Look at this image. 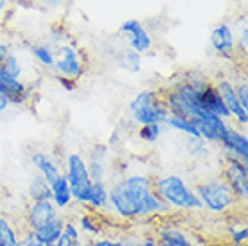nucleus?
Here are the masks:
<instances>
[{"instance_id":"nucleus-1","label":"nucleus","mask_w":248,"mask_h":246,"mask_svg":"<svg viewBox=\"0 0 248 246\" xmlns=\"http://www.w3.org/2000/svg\"><path fill=\"white\" fill-rule=\"evenodd\" d=\"M155 192L162 198V201L178 210H202L203 205L196 196L191 185L176 174H164L155 178Z\"/></svg>"},{"instance_id":"nucleus-2","label":"nucleus","mask_w":248,"mask_h":246,"mask_svg":"<svg viewBox=\"0 0 248 246\" xmlns=\"http://www.w3.org/2000/svg\"><path fill=\"white\" fill-rule=\"evenodd\" d=\"M124 184L131 192V196L135 200V205L139 209L140 217L148 215H158L166 214L171 210V207L162 201V198L155 192V178L149 174H130L124 176Z\"/></svg>"},{"instance_id":"nucleus-3","label":"nucleus","mask_w":248,"mask_h":246,"mask_svg":"<svg viewBox=\"0 0 248 246\" xmlns=\"http://www.w3.org/2000/svg\"><path fill=\"white\" fill-rule=\"evenodd\" d=\"M196 196L203 205V209L216 212V214H225L237 207L239 201L234 196V192L230 191V187L223 182V178H209L192 187Z\"/></svg>"},{"instance_id":"nucleus-4","label":"nucleus","mask_w":248,"mask_h":246,"mask_svg":"<svg viewBox=\"0 0 248 246\" xmlns=\"http://www.w3.org/2000/svg\"><path fill=\"white\" fill-rule=\"evenodd\" d=\"M128 108L131 113V121L139 126L164 124L169 117V110L162 99V93L156 90H142L140 93H137Z\"/></svg>"},{"instance_id":"nucleus-5","label":"nucleus","mask_w":248,"mask_h":246,"mask_svg":"<svg viewBox=\"0 0 248 246\" xmlns=\"http://www.w3.org/2000/svg\"><path fill=\"white\" fill-rule=\"evenodd\" d=\"M70 192H72V201L87 207L90 189H92V180L88 176L87 160L79 153H70L67 156V172H65Z\"/></svg>"},{"instance_id":"nucleus-6","label":"nucleus","mask_w":248,"mask_h":246,"mask_svg":"<svg viewBox=\"0 0 248 246\" xmlns=\"http://www.w3.org/2000/svg\"><path fill=\"white\" fill-rule=\"evenodd\" d=\"M221 178L234 192L239 203H245L248 200V164L239 160L232 154H225Z\"/></svg>"},{"instance_id":"nucleus-7","label":"nucleus","mask_w":248,"mask_h":246,"mask_svg":"<svg viewBox=\"0 0 248 246\" xmlns=\"http://www.w3.org/2000/svg\"><path fill=\"white\" fill-rule=\"evenodd\" d=\"M54 67L52 70L58 74V77H68L72 81H78L85 74V63L81 60L79 52L74 45H60L54 54Z\"/></svg>"},{"instance_id":"nucleus-8","label":"nucleus","mask_w":248,"mask_h":246,"mask_svg":"<svg viewBox=\"0 0 248 246\" xmlns=\"http://www.w3.org/2000/svg\"><path fill=\"white\" fill-rule=\"evenodd\" d=\"M108 200L112 209L115 210V214L121 219H139V209L135 205V200L131 196V192L128 191V187L124 184V178L117 180L115 184L108 189Z\"/></svg>"},{"instance_id":"nucleus-9","label":"nucleus","mask_w":248,"mask_h":246,"mask_svg":"<svg viewBox=\"0 0 248 246\" xmlns=\"http://www.w3.org/2000/svg\"><path fill=\"white\" fill-rule=\"evenodd\" d=\"M121 32L128 36L130 49L133 52H137V54H146L151 49V45H153V40L149 36V32L146 31V27L139 20H126V22H123Z\"/></svg>"},{"instance_id":"nucleus-10","label":"nucleus","mask_w":248,"mask_h":246,"mask_svg":"<svg viewBox=\"0 0 248 246\" xmlns=\"http://www.w3.org/2000/svg\"><path fill=\"white\" fill-rule=\"evenodd\" d=\"M217 92L223 99L225 106H227V110H229L230 117H234L237 121L239 126H247L248 124V110H245L241 105H239V101L236 97V90H234V83L229 79H221L219 83L216 85Z\"/></svg>"},{"instance_id":"nucleus-11","label":"nucleus","mask_w":248,"mask_h":246,"mask_svg":"<svg viewBox=\"0 0 248 246\" xmlns=\"http://www.w3.org/2000/svg\"><path fill=\"white\" fill-rule=\"evenodd\" d=\"M58 214V209L54 207L52 201H32L31 207L25 212V228H31V230H36V228L44 227L49 221H52Z\"/></svg>"},{"instance_id":"nucleus-12","label":"nucleus","mask_w":248,"mask_h":246,"mask_svg":"<svg viewBox=\"0 0 248 246\" xmlns=\"http://www.w3.org/2000/svg\"><path fill=\"white\" fill-rule=\"evenodd\" d=\"M219 144H221V148L229 154H232V156H236V158L248 164V138L239 129L232 128L230 124H227V131H225V135Z\"/></svg>"},{"instance_id":"nucleus-13","label":"nucleus","mask_w":248,"mask_h":246,"mask_svg":"<svg viewBox=\"0 0 248 246\" xmlns=\"http://www.w3.org/2000/svg\"><path fill=\"white\" fill-rule=\"evenodd\" d=\"M211 47L216 50L219 56L230 58L236 50V38L232 32V27L229 24L216 25L211 32Z\"/></svg>"},{"instance_id":"nucleus-14","label":"nucleus","mask_w":248,"mask_h":246,"mask_svg":"<svg viewBox=\"0 0 248 246\" xmlns=\"http://www.w3.org/2000/svg\"><path fill=\"white\" fill-rule=\"evenodd\" d=\"M31 164L34 166L36 172H40L49 184L56 182L63 174L62 169H60V164H58L50 154L44 153V151H34V153L31 154Z\"/></svg>"},{"instance_id":"nucleus-15","label":"nucleus","mask_w":248,"mask_h":246,"mask_svg":"<svg viewBox=\"0 0 248 246\" xmlns=\"http://www.w3.org/2000/svg\"><path fill=\"white\" fill-rule=\"evenodd\" d=\"M50 192H52L50 201L54 203L56 209H68L70 207V203H72V192H70V185H68L65 174H62L56 182L50 184Z\"/></svg>"},{"instance_id":"nucleus-16","label":"nucleus","mask_w":248,"mask_h":246,"mask_svg":"<svg viewBox=\"0 0 248 246\" xmlns=\"http://www.w3.org/2000/svg\"><path fill=\"white\" fill-rule=\"evenodd\" d=\"M155 239L164 241V243H171L176 246H194L189 235L180 230V228L173 227V225H166V227H158L155 230Z\"/></svg>"},{"instance_id":"nucleus-17","label":"nucleus","mask_w":248,"mask_h":246,"mask_svg":"<svg viewBox=\"0 0 248 246\" xmlns=\"http://www.w3.org/2000/svg\"><path fill=\"white\" fill-rule=\"evenodd\" d=\"M63 227H65V219L63 215H56L52 221H49L47 225L40 227L34 230V234L38 235V239L42 241L45 246L47 245H54L63 234Z\"/></svg>"},{"instance_id":"nucleus-18","label":"nucleus","mask_w":248,"mask_h":246,"mask_svg":"<svg viewBox=\"0 0 248 246\" xmlns=\"http://www.w3.org/2000/svg\"><path fill=\"white\" fill-rule=\"evenodd\" d=\"M27 192H29L31 201H50V198H52L50 184L40 174V172H34L31 176Z\"/></svg>"},{"instance_id":"nucleus-19","label":"nucleus","mask_w":248,"mask_h":246,"mask_svg":"<svg viewBox=\"0 0 248 246\" xmlns=\"http://www.w3.org/2000/svg\"><path fill=\"white\" fill-rule=\"evenodd\" d=\"M110 205L108 200V187L105 182H92V189H90V196H88L87 207L92 209L93 212H101Z\"/></svg>"},{"instance_id":"nucleus-20","label":"nucleus","mask_w":248,"mask_h":246,"mask_svg":"<svg viewBox=\"0 0 248 246\" xmlns=\"http://www.w3.org/2000/svg\"><path fill=\"white\" fill-rule=\"evenodd\" d=\"M0 246H20L18 230L4 215H0Z\"/></svg>"},{"instance_id":"nucleus-21","label":"nucleus","mask_w":248,"mask_h":246,"mask_svg":"<svg viewBox=\"0 0 248 246\" xmlns=\"http://www.w3.org/2000/svg\"><path fill=\"white\" fill-rule=\"evenodd\" d=\"M79 227H81V232L92 235V237H99L101 234H105V228H103L99 217L95 215L93 210L92 212H85V214H81Z\"/></svg>"},{"instance_id":"nucleus-22","label":"nucleus","mask_w":248,"mask_h":246,"mask_svg":"<svg viewBox=\"0 0 248 246\" xmlns=\"http://www.w3.org/2000/svg\"><path fill=\"white\" fill-rule=\"evenodd\" d=\"M166 126L171 128L173 131H180L184 135L187 137H200L198 129L194 128V124L189 121V119H184V117H178V115H171L169 113V117L166 119Z\"/></svg>"},{"instance_id":"nucleus-23","label":"nucleus","mask_w":248,"mask_h":246,"mask_svg":"<svg viewBox=\"0 0 248 246\" xmlns=\"http://www.w3.org/2000/svg\"><path fill=\"white\" fill-rule=\"evenodd\" d=\"M117 65L123 68V70H128V72L137 74V72L140 70L142 60H140V54L133 52L131 49H126L117 56Z\"/></svg>"},{"instance_id":"nucleus-24","label":"nucleus","mask_w":248,"mask_h":246,"mask_svg":"<svg viewBox=\"0 0 248 246\" xmlns=\"http://www.w3.org/2000/svg\"><path fill=\"white\" fill-rule=\"evenodd\" d=\"M227 234H229L230 246H245L247 245L248 228H247L245 219L234 223V225H229V227H227Z\"/></svg>"},{"instance_id":"nucleus-25","label":"nucleus","mask_w":248,"mask_h":246,"mask_svg":"<svg viewBox=\"0 0 248 246\" xmlns=\"http://www.w3.org/2000/svg\"><path fill=\"white\" fill-rule=\"evenodd\" d=\"M32 56H34V60H36L42 67H47V68H52L54 67V50L50 49L49 45H32L31 49Z\"/></svg>"},{"instance_id":"nucleus-26","label":"nucleus","mask_w":248,"mask_h":246,"mask_svg":"<svg viewBox=\"0 0 248 246\" xmlns=\"http://www.w3.org/2000/svg\"><path fill=\"white\" fill-rule=\"evenodd\" d=\"M162 137V124H146L139 128V138L148 144H155Z\"/></svg>"},{"instance_id":"nucleus-27","label":"nucleus","mask_w":248,"mask_h":246,"mask_svg":"<svg viewBox=\"0 0 248 246\" xmlns=\"http://www.w3.org/2000/svg\"><path fill=\"white\" fill-rule=\"evenodd\" d=\"M0 65H2V68L6 70L7 76H11L13 79H20V74H22V65H20V60L15 54H9L4 62L0 63Z\"/></svg>"},{"instance_id":"nucleus-28","label":"nucleus","mask_w":248,"mask_h":246,"mask_svg":"<svg viewBox=\"0 0 248 246\" xmlns=\"http://www.w3.org/2000/svg\"><path fill=\"white\" fill-rule=\"evenodd\" d=\"M187 146H189V153L196 158H202L207 154V142L202 137H187Z\"/></svg>"},{"instance_id":"nucleus-29","label":"nucleus","mask_w":248,"mask_h":246,"mask_svg":"<svg viewBox=\"0 0 248 246\" xmlns=\"http://www.w3.org/2000/svg\"><path fill=\"white\" fill-rule=\"evenodd\" d=\"M87 169L88 176L92 182H105V162H95V160H87Z\"/></svg>"},{"instance_id":"nucleus-30","label":"nucleus","mask_w":248,"mask_h":246,"mask_svg":"<svg viewBox=\"0 0 248 246\" xmlns=\"http://www.w3.org/2000/svg\"><path fill=\"white\" fill-rule=\"evenodd\" d=\"M106 156H108V146H105V144H93L88 151V160L105 162Z\"/></svg>"},{"instance_id":"nucleus-31","label":"nucleus","mask_w":248,"mask_h":246,"mask_svg":"<svg viewBox=\"0 0 248 246\" xmlns=\"http://www.w3.org/2000/svg\"><path fill=\"white\" fill-rule=\"evenodd\" d=\"M20 246H45V245L38 239V235L34 234V230L24 228V234H22V239H20Z\"/></svg>"},{"instance_id":"nucleus-32","label":"nucleus","mask_w":248,"mask_h":246,"mask_svg":"<svg viewBox=\"0 0 248 246\" xmlns=\"http://www.w3.org/2000/svg\"><path fill=\"white\" fill-rule=\"evenodd\" d=\"M234 90H236V97H237V101H239V105H241L245 110H248V85H247V81L243 79L239 85L234 86Z\"/></svg>"},{"instance_id":"nucleus-33","label":"nucleus","mask_w":248,"mask_h":246,"mask_svg":"<svg viewBox=\"0 0 248 246\" xmlns=\"http://www.w3.org/2000/svg\"><path fill=\"white\" fill-rule=\"evenodd\" d=\"M124 246H156L155 235H146L139 241H131V239H123Z\"/></svg>"},{"instance_id":"nucleus-34","label":"nucleus","mask_w":248,"mask_h":246,"mask_svg":"<svg viewBox=\"0 0 248 246\" xmlns=\"http://www.w3.org/2000/svg\"><path fill=\"white\" fill-rule=\"evenodd\" d=\"M47 246H83V241L74 239V237H68L67 234H62V237H60L54 245H47Z\"/></svg>"},{"instance_id":"nucleus-35","label":"nucleus","mask_w":248,"mask_h":246,"mask_svg":"<svg viewBox=\"0 0 248 246\" xmlns=\"http://www.w3.org/2000/svg\"><path fill=\"white\" fill-rule=\"evenodd\" d=\"M93 245L95 246H124L123 241L110 239V237H95V239H93Z\"/></svg>"},{"instance_id":"nucleus-36","label":"nucleus","mask_w":248,"mask_h":246,"mask_svg":"<svg viewBox=\"0 0 248 246\" xmlns=\"http://www.w3.org/2000/svg\"><path fill=\"white\" fill-rule=\"evenodd\" d=\"M56 79L65 90H76V81L68 79V77H56Z\"/></svg>"},{"instance_id":"nucleus-37","label":"nucleus","mask_w":248,"mask_h":246,"mask_svg":"<svg viewBox=\"0 0 248 246\" xmlns=\"http://www.w3.org/2000/svg\"><path fill=\"white\" fill-rule=\"evenodd\" d=\"M9 54H11V52H9V47H7L6 43L0 42V63L4 62V60H6V58H7Z\"/></svg>"},{"instance_id":"nucleus-38","label":"nucleus","mask_w":248,"mask_h":246,"mask_svg":"<svg viewBox=\"0 0 248 246\" xmlns=\"http://www.w3.org/2000/svg\"><path fill=\"white\" fill-rule=\"evenodd\" d=\"M7 108H9V101H7V97L4 95V93L0 92V113L6 111Z\"/></svg>"},{"instance_id":"nucleus-39","label":"nucleus","mask_w":248,"mask_h":246,"mask_svg":"<svg viewBox=\"0 0 248 246\" xmlns=\"http://www.w3.org/2000/svg\"><path fill=\"white\" fill-rule=\"evenodd\" d=\"M40 2H44V4H49V6H56V4H60L62 0H40Z\"/></svg>"},{"instance_id":"nucleus-40","label":"nucleus","mask_w":248,"mask_h":246,"mask_svg":"<svg viewBox=\"0 0 248 246\" xmlns=\"http://www.w3.org/2000/svg\"><path fill=\"white\" fill-rule=\"evenodd\" d=\"M6 7H7V0H0V13L6 11Z\"/></svg>"},{"instance_id":"nucleus-41","label":"nucleus","mask_w":248,"mask_h":246,"mask_svg":"<svg viewBox=\"0 0 248 246\" xmlns=\"http://www.w3.org/2000/svg\"><path fill=\"white\" fill-rule=\"evenodd\" d=\"M156 246H176V245H171V243H164V241H156Z\"/></svg>"},{"instance_id":"nucleus-42","label":"nucleus","mask_w":248,"mask_h":246,"mask_svg":"<svg viewBox=\"0 0 248 246\" xmlns=\"http://www.w3.org/2000/svg\"><path fill=\"white\" fill-rule=\"evenodd\" d=\"M83 246H95V245H93V241H85Z\"/></svg>"}]
</instances>
